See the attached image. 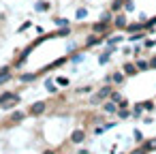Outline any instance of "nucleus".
<instances>
[{"mask_svg":"<svg viewBox=\"0 0 156 154\" xmlns=\"http://www.w3.org/2000/svg\"><path fill=\"white\" fill-rule=\"evenodd\" d=\"M83 139H86V133H83L81 128H77V131L71 133V141H73V143H81Z\"/></svg>","mask_w":156,"mask_h":154,"instance_id":"nucleus-1","label":"nucleus"},{"mask_svg":"<svg viewBox=\"0 0 156 154\" xmlns=\"http://www.w3.org/2000/svg\"><path fill=\"white\" fill-rule=\"evenodd\" d=\"M43 111H45V103H43V101L34 103V105H32V109H30V113H32V116H41Z\"/></svg>","mask_w":156,"mask_h":154,"instance_id":"nucleus-2","label":"nucleus"},{"mask_svg":"<svg viewBox=\"0 0 156 154\" xmlns=\"http://www.w3.org/2000/svg\"><path fill=\"white\" fill-rule=\"evenodd\" d=\"M9 101H17V96H15L13 92H5L2 96H0V105H7Z\"/></svg>","mask_w":156,"mask_h":154,"instance_id":"nucleus-3","label":"nucleus"},{"mask_svg":"<svg viewBox=\"0 0 156 154\" xmlns=\"http://www.w3.org/2000/svg\"><path fill=\"white\" fill-rule=\"evenodd\" d=\"M7 79H11V73H9V69H2V73H0V84H5Z\"/></svg>","mask_w":156,"mask_h":154,"instance_id":"nucleus-4","label":"nucleus"},{"mask_svg":"<svg viewBox=\"0 0 156 154\" xmlns=\"http://www.w3.org/2000/svg\"><path fill=\"white\" fill-rule=\"evenodd\" d=\"M105 111H107V113H113V111H118V107H115V101H113V103H107V105H105Z\"/></svg>","mask_w":156,"mask_h":154,"instance_id":"nucleus-5","label":"nucleus"},{"mask_svg":"<svg viewBox=\"0 0 156 154\" xmlns=\"http://www.w3.org/2000/svg\"><path fill=\"white\" fill-rule=\"evenodd\" d=\"M107 28V22H101V24H94V32H103Z\"/></svg>","mask_w":156,"mask_h":154,"instance_id":"nucleus-6","label":"nucleus"},{"mask_svg":"<svg viewBox=\"0 0 156 154\" xmlns=\"http://www.w3.org/2000/svg\"><path fill=\"white\" fill-rule=\"evenodd\" d=\"M124 71H126V75H135V73H137V66H133V64H126V66H124Z\"/></svg>","mask_w":156,"mask_h":154,"instance_id":"nucleus-7","label":"nucleus"},{"mask_svg":"<svg viewBox=\"0 0 156 154\" xmlns=\"http://www.w3.org/2000/svg\"><path fill=\"white\" fill-rule=\"evenodd\" d=\"M56 24H58V26H62V28H69V20H62V17H58V20H56Z\"/></svg>","mask_w":156,"mask_h":154,"instance_id":"nucleus-8","label":"nucleus"},{"mask_svg":"<svg viewBox=\"0 0 156 154\" xmlns=\"http://www.w3.org/2000/svg\"><path fill=\"white\" fill-rule=\"evenodd\" d=\"M115 26H118V28H124V26H126V22H124V17H122V15H118V20H115Z\"/></svg>","mask_w":156,"mask_h":154,"instance_id":"nucleus-9","label":"nucleus"},{"mask_svg":"<svg viewBox=\"0 0 156 154\" xmlns=\"http://www.w3.org/2000/svg\"><path fill=\"white\" fill-rule=\"evenodd\" d=\"M45 88H47V92H56V90H58L54 81H47V84H45Z\"/></svg>","mask_w":156,"mask_h":154,"instance_id":"nucleus-10","label":"nucleus"},{"mask_svg":"<svg viewBox=\"0 0 156 154\" xmlns=\"http://www.w3.org/2000/svg\"><path fill=\"white\" fill-rule=\"evenodd\" d=\"M47 9H49L47 2H39V5H37V11H47Z\"/></svg>","mask_w":156,"mask_h":154,"instance_id":"nucleus-11","label":"nucleus"},{"mask_svg":"<svg viewBox=\"0 0 156 154\" xmlns=\"http://www.w3.org/2000/svg\"><path fill=\"white\" fill-rule=\"evenodd\" d=\"M147 66H150V64H147V62H143V60H139V62H137V69H141V71H145Z\"/></svg>","mask_w":156,"mask_h":154,"instance_id":"nucleus-12","label":"nucleus"},{"mask_svg":"<svg viewBox=\"0 0 156 154\" xmlns=\"http://www.w3.org/2000/svg\"><path fill=\"white\" fill-rule=\"evenodd\" d=\"M152 148H156V141H147V143H143V150H152Z\"/></svg>","mask_w":156,"mask_h":154,"instance_id":"nucleus-13","label":"nucleus"},{"mask_svg":"<svg viewBox=\"0 0 156 154\" xmlns=\"http://www.w3.org/2000/svg\"><path fill=\"white\" fill-rule=\"evenodd\" d=\"M101 41V37H90L88 39V45H94V43H98Z\"/></svg>","mask_w":156,"mask_h":154,"instance_id":"nucleus-14","label":"nucleus"},{"mask_svg":"<svg viewBox=\"0 0 156 154\" xmlns=\"http://www.w3.org/2000/svg\"><path fill=\"white\" fill-rule=\"evenodd\" d=\"M83 17H86V9H79L77 11V20H83Z\"/></svg>","mask_w":156,"mask_h":154,"instance_id":"nucleus-15","label":"nucleus"},{"mask_svg":"<svg viewBox=\"0 0 156 154\" xmlns=\"http://www.w3.org/2000/svg\"><path fill=\"white\" fill-rule=\"evenodd\" d=\"M107 60H109V54H103V56H101V58H98V62H101V64H105V62H107Z\"/></svg>","mask_w":156,"mask_h":154,"instance_id":"nucleus-16","label":"nucleus"},{"mask_svg":"<svg viewBox=\"0 0 156 154\" xmlns=\"http://www.w3.org/2000/svg\"><path fill=\"white\" fill-rule=\"evenodd\" d=\"M122 79H124V75H122V73H115V75H113V81H118V84H120Z\"/></svg>","mask_w":156,"mask_h":154,"instance_id":"nucleus-17","label":"nucleus"},{"mask_svg":"<svg viewBox=\"0 0 156 154\" xmlns=\"http://www.w3.org/2000/svg\"><path fill=\"white\" fill-rule=\"evenodd\" d=\"M58 84H60V86H69V79H66V77H58Z\"/></svg>","mask_w":156,"mask_h":154,"instance_id":"nucleus-18","label":"nucleus"},{"mask_svg":"<svg viewBox=\"0 0 156 154\" xmlns=\"http://www.w3.org/2000/svg\"><path fill=\"white\" fill-rule=\"evenodd\" d=\"M141 105H143V109H152V107H154L152 101H145V103H141Z\"/></svg>","mask_w":156,"mask_h":154,"instance_id":"nucleus-19","label":"nucleus"},{"mask_svg":"<svg viewBox=\"0 0 156 154\" xmlns=\"http://www.w3.org/2000/svg\"><path fill=\"white\" fill-rule=\"evenodd\" d=\"M22 79H24V81H30V79H34V75H30V73H28V75H22Z\"/></svg>","mask_w":156,"mask_h":154,"instance_id":"nucleus-20","label":"nucleus"},{"mask_svg":"<svg viewBox=\"0 0 156 154\" xmlns=\"http://www.w3.org/2000/svg\"><path fill=\"white\" fill-rule=\"evenodd\" d=\"M22 118H24V116H22L20 111H17V113H13V122H15V120H22Z\"/></svg>","mask_w":156,"mask_h":154,"instance_id":"nucleus-21","label":"nucleus"},{"mask_svg":"<svg viewBox=\"0 0 156 154\" xmlns=\"http://www.w3.org/2000/svg\"><path fill=\"white\" fill-rule=\"evenodd\" d=\"M133 154H145V150H143V148H141V150H135V152H133Z\"/></svg>","mask_w":156,"mask_h":154,"instance_id":"nucleus-22","label":"nucleus"},{"mask_svg":"<svg viewBox=\"0 0 156 154\" xmlns=\"http://www.w3.org/2000/svg\"><path fill=\"white\" fill-rule=\"evenodd\" d=\"M150 66H154V69H156V58H154V60L150 62Z\"/></svg>","mask_w":156,"mask_h":154,"instance_id":"nucleus-23","label":"nucleus"},{"mask_svg":"<svg viewBox=\"0 0 156 154\" xmlns=\"http://www.w3.org/2000/svg\"><path fill=\"white\" fill-rule=\"evenodd\" d=\"M43 154H54V152H51V150H47V152H43Z\"/></svg>","mask_w":156,"mask_h":154,"instance_id":"nucleus-24","label":"nucleus"}]
</instances>
